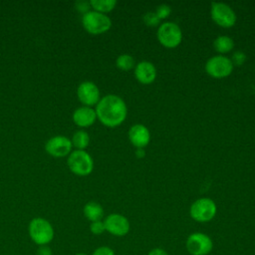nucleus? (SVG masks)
Masks as SVG:
<instances>
[{"mask_svg":"<svg viewBox=\"0 0 255 255\" xmlns=\"http://www.w3.org/2000/svg\"><path fill=\"white\" fill-rule=\"evenodd\" d=\"M97 119L106 127L116 128L122 125L128 115L125 101L117 95H107L96 105Z\"/></svg>","mask_w":255,"mask_h":255,"instance_id":"nucleus-1","label":"nucleus"},{"mask_svg":"<svg viewBox=\"0 0 255 255\" xmlns=\"http://www.w3.org/2000/svg\"><path fill=\"white\" fill-rule=\"evenodd\" d=\"M82 23L85 30L93 35L106 33L112 27V20L110 17L97 11H89L84 14Z\"/></svg>","mask_w":255,"mask_h":255,"instance_id":"nucleus-2","label":"nucleus"},{"mask_svg":"<svg viewBox=\"0 0 255 255\" xmlns=\"http://www.w3.org/2000/svg\"><path fill=\"white\" fill-rule=\"evenodd\" d=\"M216 204L209 197H201L196 199L189 208L191 218L200 223L211 221L216 215Z\"/></svg>","mask_w":255,"mask_h":255,"instance_id":"nucleus-3","label":"nucleus"},{"mask_svg":"<svg viewBox=\"0 0 255 255\" xmlns=\"http://www.w3.org/2000/svg\"><path fill=\"white\" fill-rule=\"evenodd\" d=\"M29 235L36 244L44 246L52 241L54 229L48 220L37 217L29 224Z\"/></svg>","mask_w":255,"mask_h":255,"instance_id":"nucleus-4","label":"nucleus"},{"mask_svg":"<svg viewBox=\"0 0 255 255\" xmlns=\"http://www.w3.org/2000/svg\"><path fill=\"white\" fill-rule=\"evenodd\" d=\"M157 40L165 48H175L182 40L180 27L174 22H164L160 24L156 32Z\"/></svg>","mask_w":255,"mask_h":255,"instance_id":"nucleus-5","label":"nucleus"},{"mask_svg":"<svg viewBox=\"0 0 255 255\" xmlns=\"http://www.w3.org/2000/svg\"><path fill=\"white\" fill-rule=\"evenodd\" d=\"M68 166L76 175L85 176L90 174L94 168L92 156L85 150H74L68 157Z\"/></svg>","mask_w":255,"mask_h":255,"instance_id":"nucleus-6","label":"nucleus"},{"mask_svg":"<svg viewBox=\"0 0 255 255\" xmlns=\"http://www.w3.org/2000/svg\"><path fill=\"white\" fill-rule=\"evenodd\" d=\"M185 247L190 255H208L213 249V242L207 234L193 232L187 237Z\"/></svg>","mask_w":255,"mask_h":255,"instance_id":"nucleus-7","label":"nucleus"},{"mask_svg":"<svg viewBox=\"0 0 255 255\" xmlns=\"http://www.w3.org/2000/svg\"><path fill=\"white\" fill-rule=\"evenodd\" d=\"M233 64L229 58L223 55H216L207 60L205 63L206 73L216 79L228 77L233 71Z\"/></svg>","mask_w":255,"mask_h":255,"instance_id":"nucleus-8","label":"nucleus"},{"mask_svg":"<svg viewBox=\"0 0 255 255\" xmlns=\"http://www.w3.org/2000/svg\"><path fill=\"white\" fill-rule=\"evenodd\" d=\"M210 15L212 20L220 27L230 28L236 22V14L233 9L222 2H212Z\"/></svg>","mask_w":255,"mask_h":255,"instance_id":"nucleus-9","label":"nucleus"},{"mask_svg":"<svg viewBox=\"0 0 255 255\" xmlns=\"http://www.w3.org/2000/svg\"><path fill=\"white\" fill-rule=\"evenodd\" d=\"M104 224L106 231L118 237L127 235L130 229L128 219L120 213H112L108 215L104 220Z\"/></svg>","mask_w":255,"mask_h":255,"instance_id":"nucleus-10","label":"nucleus"},{"mask_svg":"<svg viewBox=\"0 0 255 255\" xmlns=\"http://www.w3.org/2000/svg\"><path fill=\"white\" fill-rule=\"evenodd\" d=\"M72 140L64 135L51 137L45 143V150L54 157H63L71 152Z\"/></svg>","mask_w":255,"mask_h":255,"instance_id":"nucleus-11","label":"nucleus"},{"mask_svg":"<svg viewBox=\"0 0 255 255\" xmlns=\"http://www.w3.org/2000/svg\"><path fill=\"white\" fill-rule=\"evenodd\" d=\"M77 96L79 101L86 107H92L99 103L100 90L98 86L90 81L81 83L77 89Z\"/></svg>","mask_w":255,"mask_h":255,"instance_id":"nucleus-12","label":"nucleus"},{"mask_svg":"<svg viewBox=\"0 0 255 255\" xmlns=\"http://www.w3.org/2000/svg\"><path fill=\"white\" fill-rule=\"evenodd\" d=\"M128 135L130 143L136 148H143L150 140V132L148 128L141 124L131 126L128 129Z\"/></svg>","mask_w":255,"mask_h":255,"instance_id":"nucleus-13","label":"nucleus"},{"mask_svg":"<svg viewBox=\"0 0 255 255\" xmlns=\"http://www.w3.org/2000/svg\"><path fill=\"white\" fill-rule=\"evenodd\" d=\"M134 77L139 83L143 85L151 84L156 78V68L151 62H138L134 66Z\"/></svg>","mask_w":255,"mask_h":255,"instance_id":"nucleus-14","label":"nucleus"},{"mask_svg":"<svg viewBox=\"0 0 255 255\" xmlns=\"http://www.w3.org/2000/svg\"><path fill=\"white\" fill-rule=\"evenodd\" d=\"M97 119L96 111L90 107H81L75 110L73 114L74 123L81 128H88L92 126Z\"/></svg>","mask_w":255,"mask_h":255,"instance_id":"nucleus-15","label":"nucleus"},{"mask_svg":"<svg viewBox=\"0 0 255 255\" xmlns=\"http://www.w3.org/2000/svg\"><path fill=\"white\" fill-rule=\"evenodd\" d=\"M84 215L91 222L99 221L104 216V209L100 203L90 201L84 206Z\"/></svg>","mask_w":255,"mask_h":255,"instance_id":"nucleus-16","label":"nucleus"},{"mask_svg":"<svg viewBox=\"0 0 255 255\" xmlns=\"http://www.w3.org/2000/svg\"><path fill=\"white\" fill-rule=\"evenodd\" d=\"M213 46H214V49L220 55H222V54H226V53H229L230 51H232V49L234 48V41L231 37L222 35V36H218L214 40Z\"/></svg>","mask_w":255,"mask_h":255,"instance_id":"nucleus-17","label":"nucleus"},{"mask_svg":"<svg viewBox=\"0 0 255 255\" xmlns=\"http://www.w3.org/2000/svg\"><path fill=\"white\" fill-rule=\"evenodd\" d=\"M90 5L94 9V11L105 14L115 9L117 5V1L116 0H92L90 1Z\"/></svg>","mask_w":255,"mask_h":255,"instance_id":"nucleus-18","label":"nucleus"},{"mask_svg":"<svg viewBox=\"0 0 255 255\" xmlns=\"http://www.w3.org/2000/svg\"><path fill=\"white\" fill-rule=\"evenodd\" d=\"M90 143L89 133L85 130H78L73 134L72 144L80 150H84Z\"/></svg>","mask_w":255,"mask_h":255,"instance_id":"nucleus-19","label":"nucleus"},{"mask_svg":"<svg viewBox=\"0 0 255 255\" xmlns=\"http://www.w3.org/2000/svg\"><path fill=\"white\" fill-rule=\"evenodd\" d=\"M116 66L122 71H129L135 66L134 59L129 54H122L116 60Z\"/></svg>","mask_w":255,"mask_h":255,"instance_id":"nucleus-20","label":"nucleus"},{"mask_svg":"<svg viewBox=\"0 0 255 255\" xmlns=\"http://www.w3.org/2000/svg\"><path fill=\"white\" fill-rule=\"evenodd\" d=\"M142 20H143V23L146 26H149V27H155V26H158L160 24L159 18L157 17L155 12H153V11L146 12L142 17Z\"/></svg>","mask_w":255,"mask_h":255,"instance_id":"nucleus-21","label":"nucleus"},{"mask_svg":"<svg viewBox=\"0 0 255 255\" xmlns=\"http://www.w3.org/2000/svg\"><path fill=\"white\" fill-rule=\"evenodd\" d=\"M155 14L157 15V17L159 18V20L161 21L162 19H166L170 13H171V8L169 5L167 4H160L156 7L155 9Z\"/></svg>","mask_w":255,"mask_h":255,"instance_id":"nucleus-22","label":"nucleus"},{"mask_svg":"<svg viewBox=\"0 0 255 255\" xmlns=\"http://www.w3.org/2000/svg\"><path fill=\"white\" fill-rule=\"evenodd\" d=\"M230 60L233 64V66H241L246 61V55H245V53H243L241 51H236L235 53H233Z\"/></svg>","mask_w":255,"mask_h":255,"instance_id":"nucleus-23","label":"nucleus"},{"mask_svg":"<svg viewBox=\"0 0 255 255\" xmlns=\"http://www.w3.org/2000/svg\"><path fill=\"white\" fill-rule=\"evenodd\" d=\"M90 230H91V232H92L93 234H95V235H100V234H102L104 231H106L104 221L99 220V221H94V222H92L91 225H90Z\"/></svg>","mask_w":255,"mask_h":255,"instance_id":"nucleus-24","label":"nucleus"},{"mask_svg":"<svg viewBox=\"0 0 255 255\" xmlns=\"http://www.w3.org/2000/svg\"><path fill=\"white\" fill-rule=\"evenodd\" d=\"M92 255H115V251L108 246H101L97 248Z\"/></svg>","mask_w":255,"mask_h":255,"instance_id":"nucleus-25","label":"nucleus"},{"mask_svg":"<svg viewBox=\"0 0 255 255\" xmlns=\"http://www.w3.org/2000/svg\"><path fill=\"white\" fill-rule=\"evenodd\" d=\"M91 7L90 2H86V1H78L76 2V8L78 11L86 14L87 12H89V8Z\"/></svg>","mask_w":255,"mask_h":255,"instance_id":"nucleus-26","label":"nucleus"},{"mask_svg":"<svg viewBox=\"0 0 255 255\" xmlns=\"http://www.w3.org/2000/svg\"><path fill=\"white\" fill-rule=\"evenodd\" d=\"M147 255H169L164 249H162V248H153V249H151L149 252H148V254Z\"/></svg>","mask_w":255,"mask_h":255,"instance_id":"nucleus-27","label":"nucleus"},{"mask_svg":"<svg viewBox=\"0 0 255 255\" xmlns=\"http://www.w3.org/2000/svg\"><path fill=\"white\" fill-rule=\"evenodd\" d=\"M37 255H52V252H51V249L47 246H42L38 249V252H37Z\"/></svg>","mask_w":255,"mask_h":255,"instance_id":"nucleus-28","label":"nucleus"},{"mask_svg":"<svg viewBox=\"0 0 255 255\" xmlns=\"http://www.w3.org/2000/svg\"><path fill=\"white\" fill-rule=\"evenodd\" d=\"M135 154H136V156H137V157H139V158H141V157H143V156H144V154H145V152H144V150H143V148H136V151H135Z\"/></svg>","mask_w":255,"mask_h":255,"instance_id":"nucleus-29","label":"nucleus"},{"mask_svg":"<svg viewBox=\"0 0 255 255\" xmlns=\"http://www.w3.org/2000/svg\"><path fill=\"white\" fill-rule=\"evenodd\" d=\"M76 255H87V254H85V253H78V254H76Z\"/></svg>","mask_w":255,"mask_h":255,"instance_id":"nucleus-30","label":"nucleus"}]
</instances>
